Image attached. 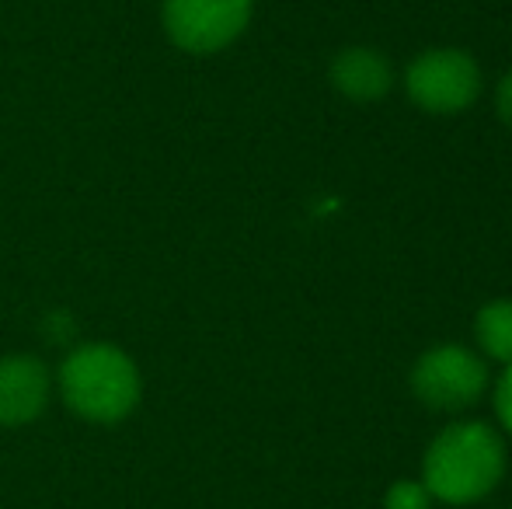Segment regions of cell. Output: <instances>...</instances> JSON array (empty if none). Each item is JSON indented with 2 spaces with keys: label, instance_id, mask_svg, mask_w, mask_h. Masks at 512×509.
I'll use <instances>...</instances> for the list:
<instances>
[{
  "label": "cell",
  "instance_id": "cell-1",
  "mask_svg": "<svg viewBox=\"0 0 512 509\" xmlns=\"http://www.w3.org/2000/svg\"><path fill=\"white\" fill-rule=\"evenodd\" d=\"M502 471V436L488 422H453L425 450L422 485L439 503L467 506L485 499L502 482Z\"/></svg>",
  "mask_w": 512,
  "mask_h": 509
},
{
  "label": "cell",
  "instance_id": "cell-2",
  "mask_svg": "<svg viewBox=\"0 0 512 509\" xmlns=\"http://www.w3.org/2000/svg\"><path fill=\"white\" fill-rule=\"evenodd\" d=\"M60 394L88 422H122L140 405L143 381L136 363L108 342H88L74 349L60 367Z\"/></svg>",
  "mask_w": 512,
  "mask_h": 509
},
{
  "label": "cell",
  "instance_id": "cell-3",
  "mask_svg": "<svg viewBox=\"0 0 512 509\" xmlns=\"http://www.w3.org/2000/svg\"><path fill=\"white\" fill-rule=\"evenodd\" d=\"M408 98L432 116H453L481 95V70L464 49H425L405 74Z\"/></svg>",
  "mask_w": 512,
  "mask_h": 509
},
{
  "label": "cell",
  "instance_id": "cell-4",
  "mask_svg": "<svg viewBox=\"0 0 512 509\" xmlns=\"http://www.w3.org/2000/svg\"><path fill=\"white\" fill-rule=\"evenodd\" d=\"M488 387V367L464 346H436L411 367V391L436 412H460Z\"/></svg>",
  "mask_w": 512,
  "mask_h": 509
},
{
  "label": "cell",
  "instance_id": "cell-5",
  "mask_svg": "<svg viewBox=\"0 0 512 509\" xmlns=\"http://www.w3.org/2000/svg\"><path fill=\"white\" fill-rule=\"evenodd\" d=\"M164 32L185 53H220L251 21V0H164Z\"/></svg>",
  "mask_w": 512,
  "mask_h": 509
},
{
  "label": "cell",
  "instance_id": "cell-6",
  "mask_svg": "<svg viewBox=\"0 0 512 509\" xmlns=\"http://www.w3.org/2000/svg\"><path fill=\"white\" fill-rule=\"evenodd\" d=\"M53 377L39 356L14 353L0 360V426H28L49 405Z\"/></svg>",
  "mask_w": 512,
  "mask_h": 509
},
{
  "label": "cell",
  "instance_id": "cell-7",
  "mask_svg": "<svg viewBox=\"0 0 512 509\" xmlns=\"http://www.w3.org/2000/svg\"><path fill=\"white\" fill-rule=\"evenodd\" d=\"M391 81V63L377 49L352 46L331 60V84L338 95L352 98V102H377L391 91Z\"/></svg>",
  "mask_w": 512,
  "mask_h": 509
},
{
  "label": "cell",
  "instance_id": "cell-8",
  "mask_svg": "<svg viewBox=\"0 0 512 509\" xmlns=\"http://www.w3.org/2000/svg\"><path fill=\"white\" fill-rule=\"evenodd\" d=\"M474 335H478V346L485 349L492 360L512 363V300H492L478 311L474 321Z\"/></svg>",
  "mask_w": 512,
  "mask_h": 509
},
{
  "label": "cell",
  "instance_id": "cell-9",
  "mask_svg": "<svg viewBox=\"0 0 512 509\" xmlns=\"http://www.w3.org/2000/svg\"><path fill=\"white\" fill-rule=\"evenodd\" d=\"M384 509H432V492L422 482H394L387 489Z\"/></svg>",
  "mask_w": 512,
  "mask_h": 509
},
{
  "label": "cell",
  "instance_id": "cell-10",
  "mask_svg": "<svg viewBox=\"0 0 512 509\" xmlns=\"http://www.w3.org/2000/svg\"><path fill=\"white\" fill-rule=\"evenodd\" d=\"M495 415H499V422L512 433V363L502 370L499 384H495Z\"/></svg>",
  "mask_w": 512,
  "mask_h": 509
},
{
  "label": "cell",
  "instance_id": "cell-11",
  "mask_svg": "<svg viewBox=\"0 0 512 509\" xmlns=\"http://www.w3.org/2000/svg\"><path fill=\"white\" fill-rule=\"evenodd\" d=\"M495 105H499V116H502V123H506L512 129V74L502 77V84H499V95H495Z\"/></svg>",
  "mask_w": 512,
  "mask_h": 509
}]
</instances>
